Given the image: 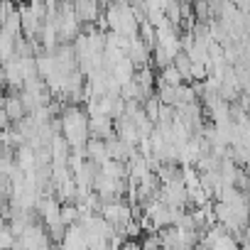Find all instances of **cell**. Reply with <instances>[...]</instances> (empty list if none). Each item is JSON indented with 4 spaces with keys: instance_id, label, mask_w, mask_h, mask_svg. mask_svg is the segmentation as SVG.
Listing matches in <instances>:
<instances>
[{
    "instance_id": "obj_1",
    "label": "cell",
    "mask_w": 250,
    "mask_h": 250,
    "mask_svg": "<svg viewBox=\"0 0 250 250\" xmlns=\"http://www.w3.org/2000/svg\"><path fill=\"white\" fill-rule=\"evenodd\" d=\"M115 133H118V138H120L123 143H128L130 147H138L140 140H143V135H140V130H138V125H135L130 118L115 120Z\"/></svg>"
},
{
    "instance_id": "obj_2",
    "label": "cell",
    "mask_w": 250,
    "mask_h": 250,
    "mask_svg": "<svg viewBox=\"0 0 250 250\" xmlns=\"http://www.w3.org/2000/svg\"><path fill=\"white\" fill-rule=\"evenodd\" d=\"M3 110L10 115V120H13L15 125L22 123V120L27 118V108H25V103H22V96L15 93V91H10V93L5 96V101H3Z\"/></svg>"
},
{
    "instance_id": "obj_3",
    "label": "cell",
    "mask_w": 250,
    "mask_h": 250,
    "mask_svg": "<svg viewBox=\"0 0 250 250\" xmlns=\"http://www.w3.org/2000/svg\"><path fill=\"white\" fill-rule=\"evenodd\" d=\"M86 155H88V160H91L93 165H98V167H103L105 162H110L108 145H105V140H98V138H91V140H88Z\"/></svg>"
},
{
    "instance_id": "obj_4",
    "label": "cell",
    "mask_w": 250,
    "mask_h": 250,
    "mask_svg": "<svg viewBox=\"0 0 250 250\" xmlns=\"http://www.w3.org/2000/svg\"><path fill=\"white\" fill-rule=\"evenodd\" d=\"M160 83H165V86H172V88H179L182 83H184V76L177 71V66L172 64V66H167L165 71H160V79H157V86Z\"/></svg>"
},
{
    "instance_id": "obj_5",
    "label": "cell",
    "mask_w": 250,
    "mask_h": 250,
    "mask_svg": "<svg viewBox=\"0 0 250 250\" xmlns=\"http://www.w3.org/2000/svg\"><path fill=\"white\" fill-rule=\"evenodd\" d=\"M165 15H167V20L172 22V27H177V30H182V22H184V13H182V3L177 0H169L167 3V8H165Z\"/></svg>"
},
{
    "instance_id": "obj_6",
    "label": "cell",
    "mask_w": 250,
    "mask_h": 250,
    "mask_svg": "<svg viewBox=\"0 0 250 250\" xmlns=\"http://www.w3.org/2000/svg\"><path fill=\"white\" fill-rule=\"evenodd\" d=\"M174 66H177V71L184 76V83H191L194 79H191V66H194V62L189 59V54H179L177 59H174Z\"/></svg>"
},
{
    "instance_id": "obj_7",
    "label": "cell",
    "mask_w": 250,
    "mask_h": 250,
    "mask_svg": "<svg viewBox=\"0 0 250 250\" xmlns=\"http://www.w3.org/2000/svg\"><path fill=\"white\" fill-rule=\"evenodd\" d=\"M143 108H145L147 118H150L155 125H160V110H162V101L157 98V93H155L152 98H147V101L143 103Z\"/></svg>"
},
{
    "instance_id": "obj_8",
    "label": "cell",
    "mask_w": 250,
    "mask_h": 250,
    "mask_svg": "<svg viewBox=\"0 0 250 250\" xmlns=\"http://www.w3.org/2000/svg\"><path fill=\"white\" fill-rule=\"evenodd\" d=\"M79 218H81V213H79V206H76V204H64V206H62V221H64L66 228L76 226Z\"/></svg>"
},
{
    "instance_id": "obj_9",
    "label": "cell",
    "mask_w": 250,
    "mask_h": 250,
    "mask_svg": "<svg viewBox=\"0 0 250 250\" xmlns=\"http://www.w3.org/2000/svg\"><path fill=\"white\" fill-rule=\"evenodd\" d=\"M194 18H196V22H211L208 3H204V0H196V3H194Z\"/></svg>"
}]
</instances>
